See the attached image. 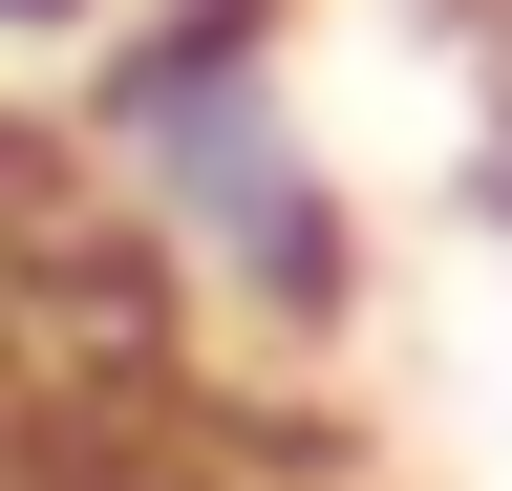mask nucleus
<instances>
[{
  "label": "nucleus",
  "instance_id": "obj_1",
  "mask_svg": "<svg viewBox=\"0 0 512 491\" xmlns=\"http://www.w3.org/2000/svg\"><path fill=\"white\" fill-rule=\"evenodd\" d=\"M86 193L235 342H342L363 321V193L299 129L278 0H107V43H86Z\"/></svg>",
  "mask_w": 512,
  "mask_h": 491
},
{
  "label": "nucleus",
  "instance_id": "obj_2",
  "mask_svg": "<svg viewBox=\"0 0 512 491\" xmlns=\"http://www.w3.org/2000/svg\"><path fill=\"white\" fill-rule=\"evenodd\" d=\"M107 43V0H0V65H86Z\"/></svg>",
  "mask_w": 512,
  "mask_h": 491
}]
</instances>
